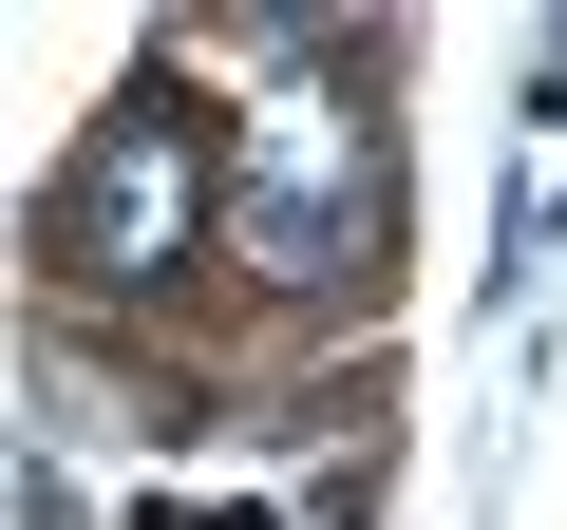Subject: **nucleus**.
Listing matches in <instances>:
<instances>
[{
  "label": "nucleus",
  "mask_w": 567,
  "mask_h": 530,
  "mask_svg": "<svg viewBox=\"0 0 567 530\" xmlns=\"http://www.w3.org/2000/svg\"><path fill=\"white\" fill-rule=\"evenodd\" d=\"M208 227V133H189V77L152 58L95 133H76V171H58V208H39V246L76 265L95 304H133V285H171V246Z\"/></svg>",
  "instance_id": "f257e3e1"
},
{
  "label": "nucleus",
  "mask_w": 567,
  "mask_h": 530,
  "mask_svg": "<svg viewBox=\"0 0 567 530\" xmlns=\"http://www.w3.org/2000/svg\"><path fill=\"white\" fill-rule=\"evenodd\" d=\"M227 246L265 265V285H341V265L379 246V171H360V114L341 95H284L227 171Z\"/></svg>",
  "instance_id": "f03ea898"
}]
</instances>
